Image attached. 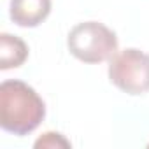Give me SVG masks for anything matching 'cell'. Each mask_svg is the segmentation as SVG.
<instances>
[{
  "label": "cell",
  "mask_w": 149,
  "mask_h": 149,
  "mask_svg": "<svg viewBox=\"0 0 149 149\" xmlns=\"http://www.w3.org/2000/svg\"><path fill=\"white\" fill-rule=\"evenodd\" d=\"M46 116L44 100L23 81H4L0 84V125L9 133L28 135Z\"/></svg>",
  "instance_id": "obj_1"
},
{
  "label": "cell",
  "mask_w": 149,
  "mask_h": 149,
  "mask_svg": "<svg viewBox=\"0 0 149 149\" xmlns=\"http://www.w3.org/2000/svg\"><path fill=\"white\" fill-rule=\"evenodd\" d=\"M68 51L84 63H102L118 51V37L98 21L76 25L67 39Z\"/></svg>",
  "instance_id": "obj_2"
},
{
  "label": "cell",
  "mask_w": 149,
  "mask_h": 149,
  "mask_svg": "<svg viewBox=\"0 0 149 149\" xmlns=\"http://www.w3.org/2000/svg\"><path fill=\"white\" fill-rule=\"evenodd\" d=\"M109 79L128 95L149 91V54L135 47L114 54L109 63Z\"/></svg>",
  "instance_id": "obj_3"
},
{
  "label": "cell",
  "mask_w": 149,
  "mask_h": 149,
  "mask_svg": "<svg viewBox=\"0 0 149 149\" xmlns=\"http://www.w3.org/2000/svg\"><path fill=\"white\" fill-rule=\"evenodd\" d=\"M51 13V0H11L9 16L25 28L40 25Z\"/></svg>",
  "instance_id": "obj_4"
},
{
  "label": "cell",
  "mask_w": 149,
  "mask_h": 149,
  "mask_svg": "<svg viewBox=\"0 0 149 149\" xmlns=\"http://www.w3.org/2000/svg\"><path fill=\"white\" fill-rule=\"evenodd\" d=\"M28 58V46L16 35H0V68L9 70L25 63Z\"/></svg>",
  "instance_id": "obj_5"
},
{
  "label": "cell",
  "mask_w": 149,
  "mask_h": 149,
  "mask_svg": "<svg viewBox=\"0 0 149 149\" xmlns=\"http://www.w3.org/2000/svg\"><path fill=\"white\" fill-rule=\"evenodd\" d=\"M58 146L68 147L70 142L65 140L60 133H54V132H47V133H44V137H40V139L35 142V147H58Z\"/></svg>",
  "instance_id": "obj_6"
}]
</instances>
